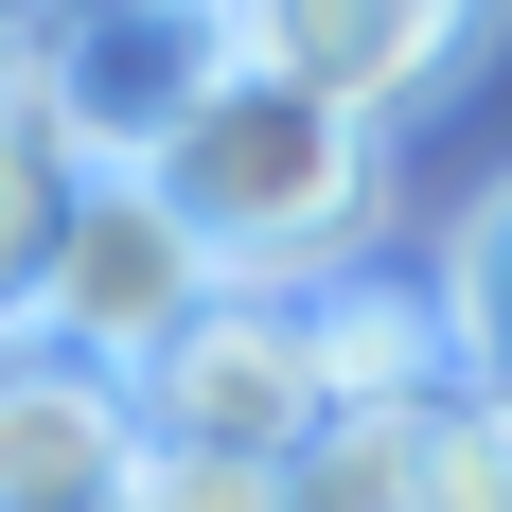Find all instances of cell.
Instances as JSON below:
<instances>
[{
    "instance_id": "cell-9",
    "label": "cell",
    "mask_w": 512,
    "mask_h": 512,
    "mask_svg": "<svg viewBox=\"0 0 512 512\" xmlns=\"http://www.w3.org/2000/svg\"><path fill=\"white\" fill-rule=\"evenodd\" d=\"M442 354H460V389L512 407V177L460 212V248H442Z\"/></svg>"
},
{
    "instance_id": "cell-8",
    "label": "cell",
    "mask_w": 512,
    "mask_h": 512,
    "mask_svg": "<svg viewBox=\"0 0 512 512\" xmlns=\"http://www.w3.org/2000/svg\"><path fill=\"white\" fill-rule=\"evenodd\" d=\"M460 407V389H442ZM442 407H336L283 460V512H442Z\"/></svg>"
},
{
    "instance_id": "cell-10",
    "label": "cell",
    "mask_w": 512,
    "mask_h": 512,
    "mask_svg": "<svg viewBox=\"0 0 512 512\" xmlns=\"http://www.w3.org/2000/svg\"><path fill=\"white\" fill-rule=\"evenodd\" d=\"M124 512H283V477H248V460H159V442H142Z\"/></svg>"
},
{
    "instance_id": "cell-3",
    "label": "cell",
    "mask_w": 512,
    "mask_h": 512,
    "mask_svg": "<svg viewBox=\"0 0 512 512\" xmlns=\"http://www.w3.org/2000/svg\"><path fill=\"white\" fill-rule=\"evenodd\" d=\"M18 318H36L71 371L142 389V371L212 318V248L159 212V177H71V195H53V230H36V283H18Z\"/></svg>"
},
{
    "instance_id": "cell-1",
    "label": "cell",
    "mask_w": 512,
    "mask_h": 512,
    "mask_svg": "<svg viewBox=\"0 0 512 512\" xmlns=\"http://www.w3.org/2000/svg\"><path fill=\"white\" fill-rule=\"evenodd\" d=\"M159 212L212 248V283H336L389 212V142L230 53V89L159 142Z\"/></svg>"
},
{
    "instance_id": "cell-6",
    "label": "cell",
    "mask_w": 512,
    "mask_h": 512,
    "mask_svg": "<svg viewBox=\"0 0 512 512\" xmlns=\"http://www.w3.org/2000/svg\"><path fill=\"white\" fill-rule=\"evenodd\" d=\"M142 477V407L71 371L36 318H0V512H124Z\"/></svg>"
},
{
    "instance_id": "cell-7",
    "label": "cell",
    "mask_w": 512,
    "mask_h": 512,
    "mask_svg": "<svg viewBox=\"0 0 512 512\" xmlns=\"http://www.w3.org/2000/svg\"><path fill=\"white\" fill-rule=\"evenodd\" d=\"M301 301V354H318V424L336 407H442L460 389V354H442V283H371V265H336V283H283Z\"/></svg>"
},
{
    "instance_id": "cell-11",
    "label": "cell",
    "mask_w": 512,
    "mask_h": 512,
    "mask_svg": "<svg viewBox=\"0 0 512 512\" xmlns=\"http://www.w3.org/2000/svg\"><path fill=\"white\" fill-rule=\"evenodd\" d=\"M18 18H89V0H18Z\"/></svg>"
},
{
    "instance_id": "cell-5",
    "label": "cell",
    "mask_w": 512,
    "mask_h": 512,
    "mask_svg": "<svg viewBox=\"0 0 512 512\" xmlns=\"http://www.w3.org/2000/svg\"><path fill=\"white\" fill-rule=\"evenodd\" d=\"M477 36H495V0H230V53L283 71L301 106H336V124H371V142L460 89Z\"/></svg>"
},
{
    "instance_id": "cell-2",
    "label": "cell",
    "mask_w": 512,
    "mask_h": 512,
    "mask_svg": "<svg viewBox=\"0 0 512 512\" xmlns=\"http://www.w3.org/2000/svg\"><path fill=\"white\" fill-rule=\"evenodd\" d=\"M18 89H36V142L71 177H159V142L230 89V0H89V18H36L18 36Z\"/></svg>"
},
{
    "instance_id": "cell-4",
    "label": "cell",
    "mask_w": 512,
    "mask_h": 512,
    "mask_svg": "<svg viewBox=\"0 0 512 512\" xmlns=\"http://www.w3.org/2000/svg\"><path fill=\"white\" fill-rule=\"evenodd\" d=\"M124 407H142V442H159V460H248V477H283V460L318 442L301 301H283V283H212V318L142 371V389H124Z\"/></svg>"
}]
</instances>
